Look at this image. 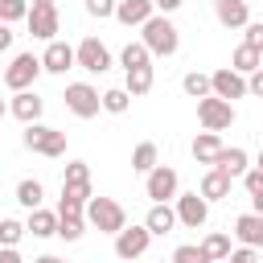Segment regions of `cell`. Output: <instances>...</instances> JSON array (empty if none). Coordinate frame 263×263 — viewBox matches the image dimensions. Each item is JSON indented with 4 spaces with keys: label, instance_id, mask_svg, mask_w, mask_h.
I'll use <instances>...</instances> for the list:
<instances>
[{
    "label": "cell",
    "instance_id": "23",
    "mask_svg": "<svg viewBox=\"0 0 263 263\" xmlns=\"http://www.w3.org/2000/svg\"><path fill=\"white\" fill-rule=\"evenodd\" d=\"M25 226H29L33 238H53L58 234V210H41L37 205V210H29V222Z\"/></svg>",
    "mask_w": 263,
    "mask_h": 263
},
{
    "label": "cell",
    "instance_id": "49",
    "mask_svg": "<svg viewBox=\"0 0 263 263\" xmlns=\"http://www.w3.org/2000/svg\"><path fill=\"white\" fill-rule=\"evenodd\" d=\"M29 4H58V0H29Z\"/></svg>",
    "mask_w": 263,
    "mask_h": 263
},
{
    "label": "cell",
    "instance_id": "3",
    "mask_svg": "<svg viewBox=\"0 0 263 263\" xmlns=\"http://www.w3.org/2000/svg\"><path fill=\"white\" fill-rule=\"evenodd\" d=\"M86 222L103 234H119L127 226V210L115 201V197H90L86 201Z\"/></svg>",
    "mask_w": 263,
    "mask_h": 263
},
{
    "label": "cell",
    "instance_id": "24",
    "mask_svg": "<svg viewBox=\"0 0 263 263\" xmlns=\"http://www.w3.org/2000/svg\"><path fill=\"white\" fill-rule=\"evenodd\" d=\"M119 66H123V74H127V70H144V66H152L148 45H144V41H127V45L119 49Z\"/></svg>",
    "mask_w": 263,
    "mask_h": 263
},
{
    "label": "cell",
    "instance_id": "16",
    "mask_svg": "<svg viewBox=\"0 0 263 263\" xmlns=\"http://www.w3.org/2000/svg\"><path fill=\"white\" fill-rule=\"evenodd\" d=\"M214 16L222 29H247L251 25V0H214Z\"/></svg>",
    "mask_w": 263,
    "mask_h": 263
},
{
    "label": "cell",
    "instance_id": "2",
    "mask_svg": "<svg viewBox=\"0 0 263 263\" xmlns=\"http://www.w3.org/2000/svg\"><path fill=\"white\" fill-rule=\"evenodd\" d=\"M25 148L29 152H37V156H49V160H58V156H66V132H58V127H49V123H25Z\"/></svg>",
    "mask_w": 263,
    "mask_h": 263
},
{
    "label": "cell",
    "instance_id": "9",
    "mask_svg": "<svg viewBox=\"0 0 263 263\" xmlns=\"http://www.w3.org/2000/svg\"><path fill=\"white\" fill-rule=\"evenodd\" d=\"M152 247V230L140 222V226H123L119 234H115V259H127V263H136L144 251Z\"/></svg>",
    "mask_w": 263,
    "mask_h": 263
},
{
    "label": "cell",
    "instance_id": "35",
    "mask_svg": "<svg viewBox=\"0 0 263 263\" xmlns=\"http://www.w3.org/2000/svg\"><path fill=\"white\" fill-rule=\"evenodd\" d=\"M173 263H210V259H205L201 242H197V247H193V242H181V247L173 251Z\"/></svg>",
    "mask_w": 263,
    "mask_h": 263
},
{
    "label": "cell",
    "instance_id": "41",
    "mask_svg": "<svg viewBox=\"0 0 263 263\" xmlns=\"http://www.w3.org/2000/svg\"><path fill=\"white\" fill-rule=\"evenodd\" d=\"M247 95H255V99H263V66H259L255 74H247Z\"/></svg>",
    "mask_w": 263,
    "mask_h": 263
},
{
    "label": "cell",
    "instance_id": "8",
    "mask_svg": "<svg viewBox=\"0 0 263 263\" xmlns=\"http://www.w3.org/2000/svg\"><path fill=\"white\" fill-rule=\"evenodd\" d=\"M74 58H78V70H86V74H107L111 70V49L99 37H82L74 45Z\"/></svg>",
    "mask_w": 263,
    "mask_h": 263
},
{
    "label": "cell",
    "instance_id": "26",
    "mask_svg": "<svg viewBox=\"0 0 263 263\" xmlns=\"http://www.w3.org/2000/svg\"><path fill=\"white\" fill-rule=\"evenodd\" d=\"M201 251H205V259H210V263H222L234 247H230V234H226V230H210V234L201 238Z\"/></svg>",
    "mask_w": 263,
    "mask_h": 263
},
{
    "label": "cell",
    "instance_id": "15",
    "mask_svg": "<svg viewBox=\"0 0 263 263\" xmlns=\"http://www.w3.org/2000/svg\"><path fill=\"white\" fill-rule=\"evenodd\" d=\"M230 234L238 238V247H255V251H263V214H255V210L238 214Z\"/></svg>",
    "mask_w": 263,
    "mask_h": 263
},
{
    "label": "cell",
    "instance_id": "22",
    "mask_svg": "<svg viewBox=\"0 0 263 263\" xmlns=\"http://www.w3.org/2000/svg\"><path fill=\"white\" fill-rule=\"evenodd\" d=\"M214 168H222V173H230L234 181L251 168V156H247V148H222L218 152V160H214Z\"/></svg>",
    "mask_w": 263,
    "mask_h": 263
},
{
    "label": "cell",
    "instance_id": "40",
    "mask_svg": "<svg viewBox=\"0 0 263 263\" xmlns=\"http://www.w3.org/2000/svg\"><path fill=\"white\" fill-rule=\"evenodd\" d=\"M58 214H86V201H74V197H58Z\"/></svg>",
    "mask_w": 263,
    "mask_h": 263
},
{
    "label": "cell",
    "instance_id": "5",
    "mask_svg": "<svg viewBox=\"0 0 263 263\" xmlns=\"http://www.w3.org/2000/svg\"><path fill=\"white\" fill-rule=\"evenodd\" d=\"M197 123H201V132H226L234 123V103H226L218 95L197 99Z\"/></svg>",
    "mask_w": 263,
    "mask_h": 263
},
{
    "label": "cell",
    "instance_id": "17",
    "mask_svg": "<svg viewBox=\"0 0 263 263\" xmlns=\"http://www.w3.org/2000/svg\"><path fill=\"white\" fill-rule=\"evenodd\" d=\"M41 111H45V99H41L37 90H16L12 103H8V115H16L21 123H37Z\"/></svg>",
    "mask_w": 263,
    "mask_h": 263
},
{
    "label": "cell",
    "instance_id": "34",
    "mask_svg": "<svg viewBox=\"0 0 263 263\" xmlns=\"http://www.w3.org/2000/svg\"><path fill=\"white\" fill-rule=\"evenodd\" d=\"M29 16V0H0V21L4 25H16Z\"/></svg>",
    "mask_w": 263,
    "mask_h": 263
},
{
    "label": "cell",
    "instance_id": "47",
    "mask_svg": "<svg viewBox=\"0 0 263 263\" xmlns=\"http://www.w3.org/2000/svg\"><path fill=\"white\" fill-rule=\"evenodd\" d=\"M255 168H263V148H259V156H255Z\"/></svg>",
    "mask_w": 263,
    "mask_h": 263
},
{
    "label": "cell",
    "instance_id": "13",
    "mask_svg": "<svg viewBox=\"0 0 263 263\" xmlns=\"http://www.w3.org/2000/svg\"><path fill=\"white\" fill-rule=\"evenodd\" d=\"M210 86H214V95H218V99H226V103L247 99V74H238L234 66L214 70V74H210Z\"/></svg>",
    "mask_w": 263,
    "mask_h": 263
},
{
    "label": "cell",
    "instance_id": "44",
    "mask_svg": "<svg viewBox=\"0 0 263 263\" xmlns=\"http://www.w3.org/2000/svg\"><path fill=\"white\" fill-rule=\"evenodd\" d=\"M0 263H25L16 247H0Z\"/></svg>",
    "mask_w": 263,
    "mask_h": 263
},
{
    "label": "cell",
    "instance_id": "50",
    "mask_svg": "<svg viewBox=\"0 0 263 263\" xmlns=\"http://www.w3.org/2000/svg\"><path fill=\"white\" fill-rule=\"evenodd\" d=\"M156 263H164V259H156ZM168 263H173V259H168Z\"/></svg>",
    "mask_w": 263,
    "mask_h": 263
},
{
    "label": "cell",
    "instance_id": "1",
    "mask_svg": "<svg viewBox=\"0 0 263 263\" xmlns=\"http://www.w3.org/2000/svg\"><path fill=\"white\" fill-rule=\"evenodd\" d=\"M140 41L148 45L152 58H173V53L181 49V33H177V25H173L164 12H152V16L140 25Z\"/></svg>",
    "mask_w": 263,
    "mask_h": 263
},
{
    "label": "cell",
    "instance_id": "39",
    "mask_svg": "<svg viewBox=\"0 0 263 263\" xmlns=\"http://www.w3.org/2000/svg\"><path fill=\"white\" fill-rule=\"evenodd\" d=\"M242 41H247L251 49H259V53H263V21H251V25H247V37H242Z\"/></svg>",
    "mask_w": 263,
    "mask_h": 263
},
{
    "label": "cell",
    "instance_id": "48",
    "mask_svg": "<svg viewBox=\"0 0 263 263\" xmlns=\"http://www.w3.org/2000/svg\"><path fill=\"white\" fill-rule=\"evenodd\" d=\"M4 115H8V103H4V99H0V119H4Z\"/></svg>",
    "mask_w": 263,
    "mask_h": 263
},
{
    "label": "cell",
    "instance_id": "45",
    "mask_svg": "<svg viewBox=\"0 0 263 263\" xmlns=\"http://www.w3.org/2000/svg\"><path fill=\"white\" fill-rule=\"evenodd\" d=\"M33 263H70V259H58V255H37Z\"/></svg>",
    "mask_w": 263,
    "mask_h": 263
},
{
    "label": "cell",
    "instance_id": "36",
    "mask_svg": "<svg viewBox=\"0 0 263 263\" xmlns=\"http://www.w3.org/2000/svg\"><path fill=\"white\" fill-rule=\"evenodd\" d=\"M238 181H242V189H247L251 197H255V193H263V168H255V164H251V168H247Z\"/></svg>",
    "mask_w": 263,
    "mask_h": 263
},
{
    "label": "cell",
    "instance_id": "20",
    "mask_svg": "<svg viewBox=\"0 0 263 263\" xmlns=\"http://www.w3.org/2000/svg\"><path fill=\"white\" fill-rule=\"evenodd\" d=\"M230 185H234V177L230 173H222V168H205V177H201V197L205 201H222V197H230Z\"/></svg>",
    "mask_w": 263,
    "mask_h": 263
},
{
    "label": "cell",
    "instance_id": "28",
    "mask_svg": "<svg viewBox=\"0 0 263 263\" xmlns=\"http://www.w3.org/2000/svg\"><path fill=\"white\" fill-rule=\"evenodd\" d=\"M230 66H234L238 74H255V70L263 66V53H259V49H251V45L242 41V45H238V49L230 53Z\"/></svg>",
    "mask_w": 263,
    "mask_h": 263
},
{
    "label": "cell",
    "instance_id": "38",
    "mask_svg": "<svg viewBox=\"0 0 263 263\" xmlns=\"http://www.w3.org/2000/svg\"><path fill=\"white\" fill-rule=\"evenodd\" d=\"M222 263H259V251H255V247H234Z\"/></svg>",
    "mask_w": 263,
    "mask_h": 263
},
{
    "label": "cell",
    "instance_id": "21",
    "mask_svg": "<svg viewBox=\"0 0 263 263\" xmlns=\"http://www.w3.org/2000/svg\"><path fill=\"white\" fill-rule=\"evenodd\" d=\"M222 148H226V144H222V136H218V132H197V140H193V148H189V152H193V160H197V164H210V168H214V160H218V152H222Z\"/></svg>",
    "mask_w": 263,
    "mask_h": 263
},
{
    "label": "cell",
    "instance_id": "30",
    "mask_svg": "<svg viewBox=\"0 0 263 263\" xmlns=\"http://www.w3.org/2000/svg\"><path fill=\"white\" fill-rule=\"evenodd\" d=\"M16 201H21L25 210H37V205L45 201V185H41L37 177H25V181L16 185Z\"/></svg>",
    "mask_w": 263,
    "mask_h": 263
},
{
    "label": "cell",
    "instance_id": "52",
    "mask_svg": "<svg viewBox=\"0 0 263 263\" xmlns=\"http://www.w3.org/2000/svg\"><path fill=\"white\" fill-rule=\"evenodd\" d=\"M259 263H263V259H259Z\"/></svg>",
    "mask_w": 263,
    "mask_h": 263
},
{
    "label": "cell",
    "instance_id": "37",
    "mask_svg": "<svg viewBox=\"0 0 263 263\" xmlns=\"http://www.w3.org/2000/svg\"><path fill=\"white\" fill-rule=\"evenodd\" d=\"M115 4H119V0H86V12H90L95 21H107V16H115Z\"/></svg>",
    "mask_w": 263,
    "mask_h": 263
},
{
    "label": "cell",
    "instance_id": "27",
    "mask_svg": "<svg viewBox=\"0 0 263 263\" xmlns=\"http://www.w3.org/2000/svg\"><path fill=\"white\" fill-rule=\"evenodd\" d=\"M86 214H58V238H66V242H78L82 234H86Z\"/></svg>",
    "mask_w": 263,
    "mask_h": 263
},
{
    "label": "cell",
    "instance_id": "14",
    "mask_svg": "<svg viewBox=\"0 0 263 263\" xmlns=\"http://www.w3.org/2000/svg\"><path fill=\"white\" fill-rule=\"evenodd\" d=\"M78 66V58H74V45H66V41H45V53H41V70L45 74H66V70H74Z\"/></svg>",
    "mask_w": 263,
    "mask_h": 263
},
{
    "label": "cell",
    "instance_id": "33",
    "mask_svg": "<svg viewBox=\"0 0 263 263\" xmlns=\"http://www.w3.org/2000/svg\"><path fill=\"white\" fill-rule=\"evenodd\" d=\"M25 234H29L25 222H16V218H0V247H16Z\"/></svg>",
    "mask_w": 263,
    "mask_h": 263
},
{
    "label": "cell",
    "instance_id": "19",
    "mask_svg": "<svg viewBox=\"0 0 263 263\" xmlns=\"http://www.w3.org/2000/svg\"><path fill=\"white\" fill-rule=\"evenodd\" d=\"M144 226L152 230V238H156V234L164 238V234H173V226H181V222H177V210H173L168 201H152V210H148Z\"/></svg>",
    "mask_w": 263,
    "mask_h": 263
},
{
    "label": "cell",
    "instance_id": "4",
    "mask_svg": "<svg viewBox=\"0 0 263 263\" xmlns=\"http://www.w3.org/2000/svg\"><path fill=\"white\" fill-rule=\"evenodd\" d=\"M37 74H41V58H37L33 49H25V53H16V58L4 66V86H8L12 95H16V90H33Z\"/></svg>",
    "mask_w": 263,
    "mask_h": 263
},
{
    "label": "cell",
    "instance_id": "43",
    "mask_svg": "<svg viewBox=\"0 0 263 263\" xmlns=\"http://www.w3.org/2000/svg\"><path fill=\"white\" fill-rule=\"evenodd\" d=\"M12 37H16V33H12V25H4V21H0V53H4V49H12Z\"/></svg>",
    "mask_w": 263,
    "mask_h": 263
},
{
    "label": "cell",
    "instance_id": "42",
    "mask_svg": "<svg viewBox=\"0 0 263 263\" xmlns=\"http://www.w3.org/2000/svg\"><path fill=\"white\" fill-rule=\"evenodd\" d=\"M152 4H156V12H164V16H173V12H177V8L185 4V0H152Z\"/></svg>",
    "mask_w": 263,
    "mask_h": 263
},
{
    "label": "cell",
    "instance_id": "18",
    "mask_svg": "<svg viewBox=\"0 0 263 263\" xmlns=\"http://www.w3.org/2000/svg\"><path fill=\"white\" fill-rule=\"evenodd\" d=\"M152 12H156V4H152V0H119V4H115V21H119V25H127V29H140Z\"/></svg>",
    "mask_w": 263,
    "mask_h": 263
},
{
    "label": "cell",
    "instance_id": "25",
    "mask_svg": "<svg viewBox=\"0 0 263 263\" xmlns=\"http://www.w3.org/2000/svg\"><path fill=\"white\" fill-rule=\"evenodd\" d=\"M156 164H160V148H156V144H152V140H140V144H136V148H132V168H136V173H144V177H148V173H152V168H156Z\"/></svg>",
    "mask_w": 263,
    "mask_h": 263
},
{
    "label": "cell",
    "instance_id": "29",
    "mask_svg": "<svg viewBox=\"0 0 263 263\" xmlns=\"http://www.w3.org/2000/svg\"><path fill=\"white\" fill-rule=\"evenodd\" d=\"M152 82H156V70H152V66H144V70H127V74H123V86L132 90V99L148 95V90H152Z\"/></svg>",
    "mask_w": 263,
    "mask_h": 263
},
{
    "label": "cell",
    "instance_id": "32",
    "mask_svg": "<svg viewBox=\"0 0 263 263\" xmlns=\"http://www.w3.org/2000/svg\"><path fill=\"white\" fill-rule=\"evenodd\" d=\"M127 107H132V90H127V86H111V90H103V111L123 115Z\"/></svg>",
    "mask_w": 263,
    "mask_h": 263
},
{
    "label": "cell",
    "instance_id": "6",
    "mask_svg": "<svg viewBox=\"0 0 263 263\" xmlns=\"http://www.w3.org/2000/svg\"><path fill=\"white\" fill-rule=\"evenodd\" d=\"M66 111L78 115V119H95L103 111V95L90 86V82H70L66 86Z\"/></svg>",
    "mask_w": 263,
    "mask_h": 263
},
{
    "label": "cell",
    "instance_id": "51",
    "mask_svg": "<svg viewBox=\"0 0 263 263\" xmlns=\"http://www.w3.org/2000/svg\"><path fill=\"white\" fill-rule=\"evenodd\" d=\"M119 263H127V259H119Z\"/></svg>",
    "mask_w": 263,
    "mask_h": 263
},
{
    "label": "cell",
    "instance_id": "10",
    "mask_svg": "<svg viewBox=\"0 0 263 263\" xmlns=\"http://www.w3.org/2000/svg\"><path fill=\"white\" fill-rule=\"evenodd\" d=\"M29 33L37 41H53L58 29H62V16H58V4H29V16H25Z\"/></svg>",
    "mask_w": 263,
    "mask_h": 263
},
{
    "label": "cell",
    "instance_id": "12",
    "mask_svg": "<svg viewBox=\"0 0 263 263\" xmlns=\"http://www.w3.org/2000/svg\"><path fill=\"white\" fill-rule=\"evenodd\" d=\"M62 197H74V201H90V164L86 160H70L66 173H62Z\"/></svg>",
    "mask_w": 263,
    "mask_h": 263
},
{
    "label": "cell",
    "instance_id": "11",
    "mask_svg": "<svg viewBox=\"0 0 263 263\" xmlns=\"http://www.w3.org/2000/svg\"><path fill=\"white\" fill-rule=\"evenodd\" d=\"M177 222L181 226H189V230H201L205 222H210V201L193 189V193H177Z\"/></svg>",
    "mask_w": 263,
    "mask_h": 263
},
{
    "label": "cell",
    "instance_id": "7",
    "mask_svg": "<svg viewBox=\"0 0 263 263\" xmlns=\"http://www.w3.org/2000/svg\"><path fill=\"white\" fill-rule=\"evenodd\" d=\"M144 193H148L152 201H177V193H181L177 168H173V164H156V168L144 177Z\"/></svg>",
    "mask_w": 263,
    "mask_h": 263
},
{
    "label": "cell",
    "instance_id": "31",
    "mask_svg": "<svg viewBox=\"0 0 263 263\" xmlns=\"http://www.w3.org/2000/svg\"><path fill=\"white\" fill-rule=\"evenodd\" d=\"M181 90H185L189 99H205V95H214V86H210V74H201V70H189V74L181 78Z\"/></svg>",
    "mask_w": 263,
    "mask_h": 263
},
{
    "label": "cell",
    "instance_id": "46",
    "mask_svg": "<svg viewBox=\"0 0 263 263\" xmlns=\"http://www.w3.org/2000/svg\"><path fill=\"white\" fill-rule=\"evenodd\" d=\"M251 210H255V214H263V193H255V197H251Z\"/></svg>",
    "mask_w": 263,
    "mask_h": 263
}]
</instances>
